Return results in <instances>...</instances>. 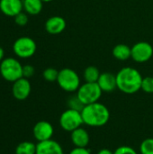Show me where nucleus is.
<instances>
[{"label":"nucleus","mask_w":153,"mask_h":154,"mask_svg":"<svg viewBox=\"0 0 153 154\" xmlns=\"http://www.w3.org/2000/svg\"><path fill=\"white\" fill-rule=\"evenodd\" d=\"M59 76V70L54 68H47L42 72L43 79L48 82H55L57 81Z\"/></svg>","instance_id":"412c9836"},{"label":"nucleus","mask_w":153,"mask_h":154,"mask_svg":"<svg viewBox=\"0 0 153 154\" xmlns=\"http://www.w3.org/2000/svg\"><path fill=\"white\" fill-rule=\"evenodd\" d=\"M68 106L69 109H73V110L81 112L82 109L84 108L85 105L80 101V99L78 97L77 95H74V96L69 97V98L68 100Z\"/></svg>","instance_id":"aec40b11"},{"label":"nucleus","mask_w":153,"mask_h":154,"mask_svg":"<svg viewBox=\"0 0 153 154\" xmlns=\"http://www.w3.org/2000/svg\"><path fill=\"white\" fill-rule=\"evenodd\" d=\"M43 3H50V2H52L53 0H41Z\"/></svg>","instance_id":"c756f323"},{"label":"nucleus","mask_w":153,"mask_h":154,"mask_svg":"<svg viewBox=\"0 0 153 154\" xmlns=\"http://www.w3.org/2000/svg\"><path fill=\"white\" fill-rule=\"evenodd\" d=\"M34 72H35V69L33 66H32L30 64L23 66V78L30 79L34 75Z\"/></svg>","instance_id":"a878e982"},{"label":"nucleus","mask_w":153,"mask_h":154,"mask_svg":"<svg viewBox=\"0 0 153 154\" xmlns=\"http://www.w3.org/2000/svg\"><path fill=\"white\" fill-rule=\"evenodd\" d=\"M23 11L28 15H37L39 14L43 6V2L41 0H23Z\"/></svg>","instance_id":"f3484780"},{"label":"nucleus","mask_w":153,"mask_h":154,"mask_svg":"<svg viewBox=\"0 0 153 154\" xmlns=\"http://www.w3.org/2000/svg\"><path fill=\"white\" fill-rule=\"evenodd\" d=\"M115 76L117 88L121 92L132 95L141 90L143 78L138 69L132 67H124L121 69Z\"/></svg>","instance_id":"f257e3e1"},{"label":"nucleus","mask_w":153,"mask_h":154,"mask_svg":"<svg viewBox=\"0 0 153 154\" xmlns=\"http://www.w3.org/2000/svg\"><path fill=\"white\" fill-rule=\"evenodd\" d=\"M102 93L103 91L101 90L97 83L85 82L84 84L80 85L76 95L80 99V101L85 106H87L98 102L102 96Z\"/></svg>","instance_id":"39448f33"},{"label":"nucleus","mask_w":153,"mask_h":154,"mask_svg":"<svg viewBox=\"0 0 153 154\" xmlns=\"http://www.w3.org/2000/svg\"><path fill=\"white\" fill-rule=\"evenodd\" d=\"M113 56L115 59L125 61L132 58V48L129 47L127 44L119 43L115 45L113 49Z\"/></svg>","instance_id":"dca6fc26"},{"label":"nucleus","mask_w":153,"mask_h":154,"mask_svg":"<svg viewBox=\"0 0 153 154\" xmlns=\"http://www.w3.org/2000/svg\"><path fill=\"white\" fill-rule=\"evenodd\" d=\"M57 83L62 90L69 93L77 92L81 85L78 74L69 68H64L59 71Z\"/></svg>","instance_id":"20e7f679"},{"label":"nucleus","mask_w":153,"mask_h":154,"mask_svg":"<svg viewBox=\"0 0 153 154\" xmlns=\"http://www.w3.org/2000/svg\"><path fill=\"white\" fill-rule=\"evenodd\" d=\"M141 154H153V138L144 139L140 145Z\"/></svg>","instance_id":"4be33fe9"},{"label":"nucleus","mask_w":153,"mask_h":154,"mask_svg":"<svg viewBox=\"0 0 153 154\" xmlns=\"http://www.w3.org/2000/svg\"><path fill=\"white\" fill-rule=\"evenodd\" d=\"M32 91V86L28 79L21 78L14 81L12 86V94L16 100L23 101L28 98Z\"/></svg>","instance_id":"9d476101"},{"label":"nucleus","mask_w":153,"mask_h":154,"mask_svg":"<svg viewBox=\"0 0 153 154\" xmlns=\"http://www.w3.org/2000/svg\"><path fill=\"white\" fill-rule=\"evenodd\" d=\"M23 10V0H0V11L6 16L14 17Z\"/></svg>","instance_id":"9b49d317"},{"label":"nucleus","mask_w":153,"mask_h":154,"mask_svg":"<svg viewBox=\"0 0 153 154\" xmlns=\"http://www.w3.org/2000/svg\"><path fill=\"white\" fill-rule=\"evenodd\" d=\"M5 59V51L4 49L0 46V62Z\"/></svg>","instance_id":"c85d7f7f"},{"label":"nucleus","mask_w":153,"mask_h":154,"mask_svg":"<svg viewBox=\"0 0 153 154\" xmlns=\"http://www.w3.org/2000/svg\"><path fill=\"white\" fill-rule=\"evenodd\" d=\"M60 127L67 132L71 133L72 131L79 128L84 125L81 112L68 108L60 116L59 119Z\"/></svg>","instance_id":"0eeeda50"},{"label":"nucleus","mask_w":153,"mask_h":154,"mask_svg":"<svg viewBox=\"0 0 153 154\" xmlns=\"http://www.w3.org/2000/svg\"><path fill=\"white\" fill-rule=\"evenodd\" d=\"M69 154H92L90 150L87 148H78L75 147L74 149H72L70 151V152Z\"/></svg>","instance_id":"bb28decb"},{"label":"nucleus","mask_w":153,"mask_h":154,"mask_svg":"<svg viewBox=\"0 0 153 154\" xmlns=\"http://www.w3.org/2000/svg\"><path fill=\"white\" fill-rule=\"evenodd\" d=\"M84 125L91 127L106 125L110 119V111L104 104L96 102L84 106L81 111Z\"/></svg>","instance_id":"f03ea898"},{"label":"nucleus","mask_w":153,"mask_h":154,"mask_svg":"<svg viewBox=\"0 0 153 154\" xmlns=\"http://www.w3.org/2000/svg\"><path fill=\"white\" fill-rule=\"evenodd\" d=\"M54 134L53 125L48 121H39L32 128V134L34 139L39 142L50 140Z\"/></svg>","instance_id":"1a4fd4ad"},{"label":"nucleus","mask_w":153,"mask_h":154,"mask_svg":"<svg viewBox=\"0 0 153 154\" xmlns=\"http://www.w3.org/2000/svg\"><path fill=\"white\" fill-rule=\"evenodd\" d=\"M37 50L36 42L28 36H22L16 39L13 44L14 53L21 59H28L32 57Z\"/></svg>","instance_id":"423d86ee"},{"label":"nucleus","mask_w":153,"mask_h":154,"mask_svg":"<svg viewBox=\"0 0 153 154\" xmlns=\"http://www.w3.org/2000/svg\"><path fill=\"white\" fill-rule=\"evenodd\" d=\"M96 154H114V152H112V151L109 150V149L105 148V149H101Z\"/></svg>","instance_id":"cd10ccee"},{"label":"nucleus","mask_w":153,"mask_h":154,"mask_svg":"<svg viewBox=\"0 0 153 154\" xmlns=\"http://www.w3.org/2000/svg\"><path fill=\"white\" fill-rule=\"evenodd\" d=\"M15 154H36V144L29 141L22 142L16 146Z\"/></svg>","instance_id":"6ab92c4d"},{"label":"nucleus","mask_w":153,"mask_h":154,"mask_svg":"<svg viewBox=\"0 0 153 154\" xmlns=\"http://www.w3.org/2000/svg\"><path fill=\"white\" fill-rule=\"evenodd\" d=\"M36 154H64V152L57 141L50 139L37 143Z\"/></svg>","instance_id":"ddd939ff"},{"label":"nucleus","mask_w":153,"mask_h":154,"mask_svg":"<svg viewBox=\"0 0 153 154\" xmlns=\"http://www.w3.org/2000/svg\"><path fill=\"white\" fill-rule=\"evenodd\" d=\"M114 154H138L137 152L131 146H120L116 148V150L114 152Z\"/></svg>","instance_id":"393cba45"},{"label":"nucleus","mask_w":153,"mask_h":154,"mask_svg":"<svg viewBox=\"0 0 153 154\" xmlns=\"http://www.w3.org/2000/svg\"><path fill=\"white\" fill-rule=\"evenodd\" d=\"M14 23L19 26H24L28 23V14L25 12H21L18 14H16L14 17Z\"/></svg>","instance_id":"b1692460"},{"label":"nucleus","mask_w":153,"mask_h":154,"mask_svg":"<svg viewBox=\"0 0 153 154\" xmlns=\"http://www.w3.org/2000/svg\"><path fill=\"white\" fill-rule=\"evenodd\" d=\"M0 74L5 80L14 83L23 78V65L15 58H5L0 63Z\"/></svg>","instance_id":"7ed1b4c3"},{"label":"nucleus","mask_w":153,"mask_h":154,"mask_svg":"<svg viewBox=\"0 0 153 154\" xmlns=\"http://www.w3.org/2000/svg\"><path fill=\"white\" fill-rule=\"evenodd\" d=\"M100 71L99 69L95 67V66H88L84 70V79L86 82H90V83H96L99 77H100Z\"/></svg>","instance_id":"a211bd4d"},{"label":"nucleus","mask_w":153,"mask_h":154,"mask_svg":"<svg viewBox=\"0 0 153 154\" xmlns=\"http://www.w3.org/2000/svg\"><path fill=\"white\" fill-rule=\"evenodd\" d=\"M70 140L75 147L87 148L89 144L90 137L88 132L81 126L70 133Z\"/></svg>","instance_id":"4468645a"},{"label":"nucleus","mask_w":153,"mask_h":154,"mask_svg":"<svg viewBox=\"0 0 153 154\" xmlns=\"http://www.w3.org/2000/svg\"><path fill=\"white\" fill-rule=\"evenodd\" d=\"M141 89L148 94L153 93V77H145L142 79Z\"/></svg>","instance_id":"5701e85b"},{"label":"nucleus","mask_w":153,"mask_h":154,"mask_svg":"<svg viewBox=\"0 0 153 154\" xmlns=\"http://www.w3.org/2000/svg\"><path fill=\"white\" fill-rule=\"evenodd\" d=\"M96 83L103 92L110 93L117 88L116 76L110 72L101 73Z\"/></svg>","instance_id":"2eb2a0df"},{"label":"nucleus","mask_w":153,"mask_h":154,"mask_svg":"<svg viewBox=\"0 0 153 154\" xmlns=\"http://www.w3.org/2000/svg\"><path fill=\"white\" fill-rule=\"evenodd\" d=\"M153 56L152 45L147 42H136L132 47V59L137 63L149 61Z\"/></svg>","instance_id":"6e6552de"},{"label":"nucleus","mask_w":153,"mask_h":154,"mask_svg":"<svg viewBox=\"0 0 153 154\" xmlns=\"http://www.w3.org/2000/svg\"><path fill=\"white\" fill-rule=\"evenodd\" d=\"M67 26L66 20L60 15H53L47 19L45 23V30L48 33L56 35L61 33Z\"/></svg>","instance_id":"f8f14e48"}]
</instances>
